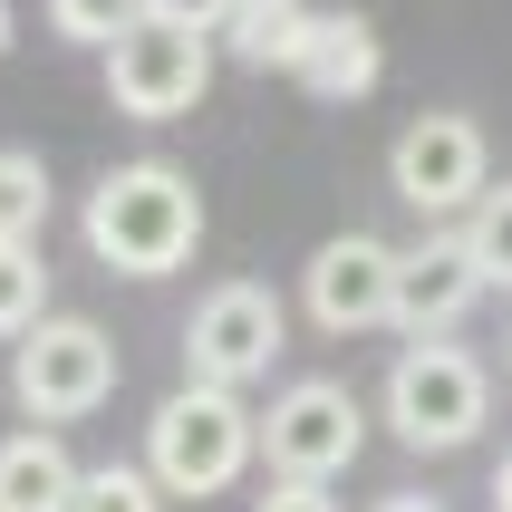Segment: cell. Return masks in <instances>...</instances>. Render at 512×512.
Returning a JSON list of instances; mask_svg holds the SVG:
<instances>
[{"mask_svg":"<svg viewBox=\"0 0 512 512\" xmlns=\"http://www.w3.org/2000/svg\"><path fill=\"white\" fill-rule=\"evenodd\" d=\"M310 29H319L310 0H242V10L223 20V39H232V58H242V68H300Z\"/></svg>","mask_w":512,"mask_h":512,"instance_id":"obj_13","label":"cell"},{"mask_svg":"<svg viewBox=\"0 0 512 512\" xmlns=\"http://www.w3.org/2000/svg\"><path fill=\"white\" fill-rule=\"evenodd\" d=\"M203 242V203L174 165H116L97 194H87V252L126 271V281H165L184 271Z\"/></svg>","mask_w":512,"mask_h":512,"instance_id":"obj_1","label":"cell"},{"mask_svg":"<svg viewBox=\"0 0 512 512\" xmlns=\"http://www.w3.org/2000/svg\"><path fill=\"white\" fill-rule=\"evenodd\" d=\"M78 512H165V484L145 464H97L78 484Z\"/></svg>","mask_w":512,"mask_h":512,"instance_id":"obj_17","label":"cell"},{"mask_svg":"<svg viewBox=\"0 0 512 512\" xmlns=\"http://www.w3.org/2000/svg\"><path fill=\"white\" fill-rule=\"evenodd\" d=\"M203 78H213V29L165 20V10H145V20L107 49V97H116L126 116H145V126L184 116V107L203 97Z\"/></svg>","mask_w":512,"mask_h":512,"instance_id":"obj_4","label":"cell"},{"mask_svg":"<svg viewBox=\"0 0 512 512\" xmlns=\"http://www.w3.org/2000/svg\"><path fill=\"white\" fill-rule=\"evenodd\" d=\"M252 512H339V503H329L319 484H271V493H261Z\"/></svg>","mask_w":512,"mask_h":512,"instance_id":"obj_20","label":"cell"},{"mask_svg":"<svg viewBox=\"0 0 512 512\" xmlns=\"http://www.w3.org/2000/svg\"><path fill=\"white\" fill-rule=\"evenodd\" d=\"M145 10H165V20H194V29H223L242 0H145Z\"/></svg>","mask_w":512,"mask_h":512,"instance_id":"obj_19","label":"cell"},{"mask_svg":"<svg viewBox=\"0 0 512 512\" xmlns=\"http://www.w3.org/2000/svg\"><path fill=\"white\" fill-rule=\"evenodd\" d=\"M358 445H368V416H358V397H348L339 377H300L261 416V464L281 484H329V474L358 464Z\"/></svg>","mask_w":512,"mask_h":512,"instance_id":"obj_5","label":"cell"},{"mask_svg":"<svg viewBox=\"0 0 512 512\" xmlns=\"http://www.w3.org/2000/svg\"><path fill=\"white\" fill-rule=\"evenodd\" d=\"M49 319V261L29 242H0V339H29Z\"/></svg>","mask_w":512,"mask_h":512,"instance_id":"obj_15","label":"cell"},{"mask_svg":"<svg viewBox=\"0 0 512 512\" xmlns=\"http://www.w3.org/2000/svg\"><path fill=\"white\" fill-rule=\"evenodd\" d=\"M271 358H281V300L261 281H223L203 290V310L184 319V377L194 387H252V377H271Z\"/></svg>","mask_w":512,"mask_h":512,"instance_id":"obj_6","label":"cell"},{"mask_svg":"<svg viewBox=\"0 0 512 512\" xmlns=\"http://www.w3.org/2000/svg\"><path fill=\"white\" fill-rule=\"evenodd\" d=\"M464 242H474V261H484V281L512 290V184H493V194L464 213Z\"/></svg>","mask_w":512,"mask_h":512,"instance_id":"obj_18","label":"cell"},{"mask_svg":"<svg viewBox=\"0 0 512 512\" xmlns=\"http://www.w3.org/2000/svg\"><path fill=\"white\" fill-rule=\"evenodd\" d=\"M484 406H493V377L474 348L455 339H416L387 368V426H397V445H416V455H455V445H474L484 435Z\"/></svg>","mask_w":512,"mask_h":512,"instance_id":"obj_3","label":"cell"},{"mask_svg":"<svg viewBox=\"0 0 512 512\" xmlns=\"http://www.w3.org/2000/svg\"><path fill=\"white\" fill-rule=\"evenodd\" d=\"M261 455V416L232 387H174L155 416H145V474L165 493H184V503H203V493L242 484V464Z\"/></svg>","mask_w":512,"mask_h":512,"instance_id":"obj_2","label":"cell"},{"mask_svg":"<svg viewBox=\"0 0 512 512\" xmlns=\"http://www.w3.org/2000/svg\"><path fill=\"white\" fill-rule=\"evenodd\" d=\"M493 512H512V455H503V474H493Z\"/></svg>","mask_w":512,"mask_h":512,"instance_id":"obj_22","label":"cell"},{"mask_svg":"<svg viewBox=\"0 0 512 512\" xmlns=\"http://www.w3.org/2000/svg\"><path fill=\"white\" fill-rule=\"evenodd\" d=\"M10 387H20V406L39 426H68L87 406H107V387H116L107 329H97V319H39L20 339V358H10Z\"/></svg>","mask_w":512,"mask_h":512,"instance_id":"obj_7","label":"cell"},{"mask_svg":"<svg viewBox=\"0 0 512 512\" xmlns=\"http://www.w3.org/2000/svg\"><path fill=\"white\" fill-rule=\"evenodd\" d=\"M377 68H387V58H377V29L358 20V10H319V29H310V49H300L290 78L310 87L319 107H358L377 87Z\"/></svg>","mask_w":512,"mask_h":512,"instance_id":"obj_11","label":"cell"},{"mask_svg":"<svg viewBox=\"0 0 512 512\" xmlns=\"http://www.w3.org/2000/svg\"><path fill=\"white\" fill-rule=\"evenodd\" d=\"M387 184H397L416 213H474V203L493 194V174H484V126L455 116V107H426V116L397 136V155H387Z\"/></svg>","mask_w":512,"mask_h":512,"instance_id":"obj_8","label":"cell"},{"mask_svg":"<svg viewBox=\"0 0 512 512\" xmlns=\"http://www.w3.org/2000/svg\"><path fill=\"white\" fill-rule=\"evenodd\" d=\"M0 49H10V0H0Z\"/></svg>","mask_w":512,"mask_h":512,"instance_id":"obj_23","label":"cell"},{"mask_svg":"<svg viewBox=\"0 0 512 512\" xmlns=\"http://www.w3.org/2000/svg\"><path fill=\"white\" fill-rule=\"evenodd\" d=\"M474 290H493V281H484V261H474V242H464V232H426V242L397 261V329L435 339L445 319L474 310Z\"/></svg>","mask_w":512,"mask_h":512,"instance_id":"obj_10","label":"cell"},{"mask_svg":"<svg viewBox=\"0 0 512 512\" xmlns=\"http://www.w3.org/2000/svg\"><path fill=\"white\" fill-rule=\"evenodd\" d=\"M397 242H377V232H339V242H319L310 252V319L329 339H358V329H387L397 319Z\"/></svg>","mask_w":512,"mask_h":512,"instance_id":"obj_9","label":"cell"},{"mask_svg":"<svg viewBox=\"0 0 512 512\" xmlns=\"http://www.w3.org/2000/svg\"><path fill=\"white\" fill-rule=\"evenodd\" d=\"M377 512H445V503H426V493H397V503H377Z\"/></svg>","mask_w":512,"mask_h":512,"instance_id":"obj_21","label":"cell"},{"mask_svg":"<svg viewBox=\"0 0 512 512\" xmlns=\"http://www.w3.org/2000/svg\"><path fill=\"white\" fill-rule=\"evenodd\" d=\"M58 39H78V49H116L126 29L145 20V0H49Z\"/></svg>","mask_w":512,"mask_h":512,"instance_id":"obj_16","label":"cell"},{"mask_svg":"<svg viewBox=\"0 0 512 512\" xmlns=\"http://www.w3.org/2000/svg\"><path fill=\"white\" fill-rule=\"evenodd\" d=\"M78 464H68V445H58L49 426H29L0 445V512H78Z\"/></svg>","mask_w":512,"mask_h":512,"instance_id":"obj_12","label":"cell"},{"mask_svg":"<svg viewBox=\"0 0 512 512\" xmlns=\"http://www.w3.org/2000/svg\"><path fill=\"white\" fill-rule=\"evenodd\" d=\"M49 223V165L29 145H0V242H39Z\"/></svg>","mask_w":512,"mask_h":512,"instance_id":"obj_14","label":"cell"}]
</instances>
